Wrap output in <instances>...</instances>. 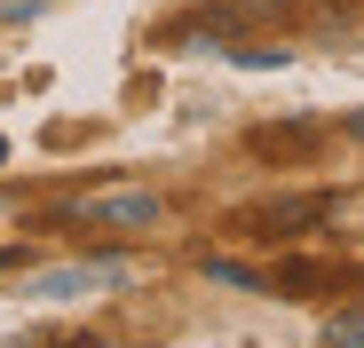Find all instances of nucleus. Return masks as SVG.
I'll list each match as a JSON object with an SVG mask.
<instances>
[{
	"label": "nucleus",
	"instance_id": "3",
	"mask_svg": "<svg viewBox=\"0 0 364 348\" xmlns=\"http://www.w3.org/2000/svg\"><path fill=\"white\" fill-rule=\"evenodd\" d=\"M325 332H333V340H364V317H333Z\"/></svg>",
	"mask_w": 364,
	"mask_h": 348
},
{
	"label": "nucleus",
	"instance_id": "1",
	"mask_svg": "<svg viewBox=\"0 0 364 348\" xmlns=\"http://www.w3.org/2000/svg\"><path fill=\"white\" fill-rule=\"evenodd\" d=\"M119 285H135V261L95 254V261H64V269L24 277V301H103V293H119Z\"/></svg>",
	"mask_w": 364,
	"mask_h": 348
},
{
	"label": "nucleus",
	"instance_id": "2",
	"mask_svg": "<svg viewBox=\"0 0 364 348\" xmlns=\"http://www.w3.org/2000/svg\"><path fill=\"white\" fill-rule=\"evenodd\" d=\"M80 222H103V229H151V222H159V198H151V190H95V198H80Z\"/></svg>",
	"mask_w": 364,
	"mask_h": 348
},
{
	"label": "nucleus",
	"instance_id": "4",
	"mask_svg": "<svg viewBox=\"0 0 364 348\" xmlns=\"http://www.w3.org/2000/svg\"><path fill=\"white\" fill-rule=\"evenodd\" d=\"M0 151H9V143H0Z\"/></svg>",
	"mask_w": 364,
	"mask_h": 348
}]
</instances>
